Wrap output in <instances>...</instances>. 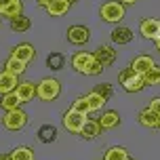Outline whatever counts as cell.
<instances>
[{
	"instance_id": "cell-1",
	"label": "cell",
	"mask_w": 160,
	"mask_h": 160,
	"mask_svg": "<svg viewBox=\"0 0 160 160\" xmlns=\"http://www.w3.org/2000/svg\"><path fill=\"white\" fill-rule=\"evenodd\" d=\"M118 82H120V87L124 88L127 93H139V91H143V88H145L143 74L135 72L131 65H128V68H124V70H120Z\"/></svg>"
},
{
	"instance_id": "cell-2",
	"label": "cell",
	"mask_w": 160,
	"mask_h": 160,
	"mask_svg": "<svg viewBox=\"0 0 160 160\" xmlns=\"http://www.w3.org/2000/svg\"><path fill=\"white\" fill-rule=\"evenodd\" d=\"M99 15L105 23H120L124 19V4L118 2V0H108V2L101 4Z\"/></svg>"
},
{
	"instance_id": "cell-3",
	"label": "cell",
	"mask_w": 160,
	"mask_h": 160,
	"mask_svg": "<svg viewBox=\"0 0 160 160\" xmlns=\"http://www.w3.org/2000/svg\"><path fill=\"white\" fill-rule=\"evenodd\" d=\"M61 93V84L57 78H42L36 84V97H40L42 101H55Z\"/></svg>"
},
{
	"instance_id": "cell-4",
	"label": "cell",
	"mask_w": 160,
	"mask_h": 160,
	"mask_svg": "<svg viewBox=\"0 0 160 160\" xmlns=\"http://www.w3.org/2000/svg\"><path fill=\"white\" fill-rule=\"evenodd\" d=\"M2 124L7 131H21V128L28 124V114L21 110V108H17V110H8L4 114V118H2Z\"/></svg>"
},
{
	"instance_id": "cell-5",
	"label": "cell",
	"mask_w": 160,
	"mask_h": 160,
	"mask_svg": "<svg viewBox=\"0 0 160 160\" xmlns=\"http://www.w3.org/2000/svg\"><path fill=\"white\" fill-rule=\"evenodd\" d=\"M93 61H95V55H93V53H87V51H78V53H74L72 59H70V63H72L74 70L78 74H84V76L88 74Z\"/></svg>"
},
{
	"instance_id": "cell-6",
	"label": "cell",
	"mask_w": 160,
	"mask_h": 160,
	"mask_svg": "<svg viewBox=\"0 0 160 160\" xmlns=\"http://www.w3.org/2000/svg\"><path fill=\"white\" fill-rule=\"evenodd\" d=\"M84 122H87V116H84V114H80V112H74L72 108L63 114V127L68 128L70 133H76V135H78Z\"/></svg>"
},
{
	"instance_id": "cell-7",
	"label": "cell",
	"mask_w": 160,
	"mask_h": 160,
	"mask_svg": "<svg viewBox=\"0 0 160 160\" xmlns=\"http://www.w3.org/2000/svg\"><path fill=\"white\" fill-rule=\"evenodd\" d=\"M139 34H141L145 40H158L160 38V19H152V17L141 19Z\"/></svg>"
},
{
	"instance_id": "cell-8",
	"label": "cell",
	"mask_w": 160,
	"mask_h": 160,
	"mask_svg": "<svg viewBox=\"0 0 160 160\" xmlns=\"http://www.w3.org/2000/svg\"><path fill=\"white\" fill-rule=\"evenodd\" d=\"M11 57H15L19 61H23V63H30V61L36 59V48L30 42H21V44L11 48Z\"/></svg>"
},
{
	"instance_id": "cell-9",
	"label": "cell",
	"mask_w": 160,
	"mask_h": 160,
	"mask_svg": "<svg viewBox=\"0 0 160 160\" xmlns=\"http://www.w3.org/2000/svg\"><path fill=\"white\" fill-rule=\"evenodd\" d=\"M65 36H68V42H72V44H87L91 38V32L84 25H72V28H68Z\"/></svg>"
},
{
	"instance_id": "cell-10",
	"label": "cell",
	"mask_w": 160,
	"mask_h": 160,
	"mask_svg": "<svg viewBox=\"0 0 160 160\" xmlns=\"http://www.w3.org/2000/svg\"><path fill=\"white\" fill-rule=\"evenodd\" d=\"M137 120H139V124H141V127H145V128H160V116L154 112L150 105H148V108H143V110L139 112Z\"/></svg>"
},
{
	"instance_id": "cell-11",
	"label": "cell",
	"mask_w": 160,
	"mask_h": 160,
	"mask_svg": "<svg viewBox=\"0 0 160 160\" xmlns=\"http://www.w3.org/2000/svg\"><path fill=\"white\" fill-rule=\"evenodd\" d=\"M93 55H95V59L103 65V68H108V65H112L114 61H116V51H114L112 44H101Z\"/></svg>"
},
{
	"instance_id": "cell-12",
	"label": "cell",
	"mask_w": 160,
	"mask_h": 160,
	"mask_svg": "<svg viewBox=\"0 0 160 160\" xmlns=\"http://www.w3.org/2000/svg\"><path fill=\"white\" fill-rule=\"evenodd\" d=\"M17 84H19V76H17V74H11V72H7V70L0 72V95L15 91Z\"/></svg>"
},
{
	"instance_id": "cell-13",
	"label": "cell",
	"mask_w": 160,
	"mask_h": 160,
	"mask_svg": "<svg viewBox=\"0 0 160 160\" xmlns=\"http://www.w3.org/2000/svg\"><path fill=\"white\" fill-rule=\"evenodd\" d=\"M82 139H87V141H91V139H95V137L101 135V124H99V120H91L87 118V122L82 124V128H80L78 133Z\"/></svg>"
},
{
	"instance_id": "cell-14",
	"label": "cell",
	"mask_w": 160,
	"mask_h": 160,
	"mask_svg": "<svg viewBox=\"0 0 160 160\" xmlns=\"http://www.w3.org/2000/svg\"><path fill=\"white\" fill-rule=\"evenodd\" d=\"M15 93L19 95L21 103H28V101H32L34 97H36V84H34L32 80L19 82V84H17V88H15Z\"/></svg>"
},
{
	"instance_id": "cell-15",
	"label": "cell",
	"mask_w": 160,
	"mask_h": 160,
	"mask_svg": "<svg viewBox=\"0 0 160 160\" xmlns=\"http://www.w3.org/2000/svg\"><path fill=\"white\" fill-rule=\"evenodd\" d=\"M133 30L127 28V25H116L112 32V42L114 44H128V42H133Z\"/></svg>"
},
{
	"instance_id": "cell-16",
	"label": "cell",
	"mask_w": 160,
	"mask_h": 160,
	"mask_svg": "<svg viewBox=\"0 0 160 160\" xmlns=\"http://www.w3.org/2000/svg\"><path fill=\"white\" fill-rule=\"evenodd\" d=\"M70 7H72L70 0H51L44 8H47L48 17H61V15H65V13L70 11Z\"/></svg>"
},
{
	"instance_id": "cell-17",
	"label": "cell",
	"mask_w": 160,
	"mask_h": 160,
	"mask_svg": "<svg viewBox=\"0 0 160 160\" xmlns=\"http://www.w3.org/2000/svg\"><path fill=\"white\" fill-rule=\"evenodd\" d=\"M154 59L150 55H137L133 61H131V68L135 70V72H139V74H145V72H150L154 68Z\"/></svg>"
},
{
	"instance_id": "cell-18",
	"label": "cell",
	"mask_w": 160,
	"mask_h": 160,
	"mask_svg": "<svg viewBox=\"0 0 160 160\" xmlns=\"http://www.w3.org/2000/svg\"><path fill=\"white\" fill-rule=\"evenodd\" d=\"M36 137H38L40 143H53V141H57V127H53V124H42L38 128Z\"/></svg>"
},
{
	"instance_id": "cell-19",
	"label": "cell",
	"mask_w": 160,
	"mask_h": 160,
	"mask_svg": "<svg viewBox=\"0 0 160 160\" xmlns=\"http://www.w3.org/2000/svg\"><path fill=\"white\" fill-rule=\"evenodd\" d=\"M0 105H2L4 112H8V110H17V108L21 105V99H19V95H17L15 91H11V93H4V95H2Z\"/></svg>"
},
{
	"instance_id": "cell-20",
	"label": "cell",
	"mask_w": 160,
	"mask_h": 160,
	"mask_svg": "<svg viewBox=\"0 0 160 160\" xmlns=\"http://www.w3.org/2000/svg\"><path fill=\"white\" fill-rule=\"evenodd\" d=\"M99 124H101V128H116L120 124V114L114 112V110H108V112L101 114Z\"/></svg>"
},
{
	"instance_id": "cell-21",
	"label": "cell",
	"mask_w": 160,
	"mask_h": 160,
	"mask_svg": "<svg viewBox=\"0 0 160 160\" xmlns=\"http://www.w3.org/2000/svg\"><path fill=\"white\" fill-rule=\"evenodd\" d=\"M32 28V21H30V17H23V15H19V17H13L11 19V30L17 34H23L28 32Z\"/></svg>"
},
{
	"instance_id": "cell-22",
	"label": "cell",
	"mask_w": 160,
	"mask_h": 160,
	"mask_svg": "<svg viewBox=\"0 0 160 160\" xmlns=\"http://www.w3.org/2000/svg\"><path fill=\"white\" fill-rule=\"evenodd\" d=\"M127 158H128V152H127V148H122V145L108 148V152L103 156V160H127Z\"/></svg>"
},
{
	"instance_id": "cell-23",
	"label": "cell",
	"mask_w": 160,
	"mask_h": 160,
	"mask_svg": "<svg viewBox=\"0 0 160 160\" xmlns=\"http://www.w3.org/2000/svg\"><path fill=\"white\" fill-rule=\"evenodd\" d=\"M87 97V101H88V108H91V112H97V110H101L105 103H108V99L105 97H101L99 93H95V91H91Z\"/></svg>"
},
{
	"instance_id": "cell-24",
	"label": "cell",
	"mask_w": 160,
	"mask_h": 160,
	"mask_svg": "<svg viewBox=\"0 0 160 160\" xmlns=\"http://www.w3.org/2000/svg\"><path fill=\"white\" fill-rule=\"evenodd\" d=\"M11 158L13 160H34V150L28 148V145H17L11 152Z\"/></svg>"
},
{
	"instance_id": "cell-25",
	"label": "cell",
	"mask_w": 160,
	"mask_h": 160,
	"mask_svg": "<svg viewBox=\"0 0 160 160\" xmlns=\"http://www.w3.org/2000/svg\"><path fill=\"white\" fill-rule=\"evenodd\" d=\"M25 65H28V63L19 61V59H15V57H8L7 63H4V70H7V72H11V74H17V76H21V74L25 72Z\"/></svg>"
},
{
	"instance_id": "cell-26",
	"label": "cell",
	"mask_w": 160,
	"mask_h": 160,
	"mask_svg": "<svg viewBox=\"0 0 160 160\" xmlns=\"http://www.w3.org/2000/svg\"><path fill=\"white\" fill-rule=\"evenodd\" d=\"M0 15H4V17H8V19H13V17H19V15H23V2L21 0H13L11 4H8Z\"/></svg>"
},
{
	"instance_id": "cell-27",
	"label": "cell",
	"mask_w": 160,
	"mask_h": 160,
	"mask_svg": "<svg viewBox=\"0 0 160 160\" xmlns=\"http://www.w3.org/2000/svg\"><path fill=\"white\" fill-rule=\"evenodd\" d=\"M47 65L51 70H61L65 65V55L63 53H51V55L47 57Z\"/></svg>"
},
{
	"instance_id": "cell-28",
	"label": "cell",
	"mask_w": 160,
	"mask_h": 160,
	"mask_svg": "<svg viewBox=\"0 0 160 160\" xmlns=\"http://www.w3.org/2000/svg\"><path fill=\"white\" fill-rule=\"evenodd\" d=\"M143 80H145V87H148V84H152V87L154 84H160V68L158 65H154L150 72H145Z\"/></svg>"
},
{
	"instance_id": "cell-29",
	"label": "cell",
	"mask_w": 160,
	"mask_h": 160,
	"mask_svg": "<svg viewBox=\"0 0 160 160\" xmlns=\"http://www.w3.org/2000/svg\"><path fill=\"white\" fill-rule=\"evenodd\" d=\"M72 110H74V112L84 114V116H88V112H91V108H88L87 97H76V99H74V103H72Z\"/></svg>"
},
{
	"instance_id": "cell-30",
	"label": "cell",
	"mask_w": 160,
	"mask_h": 160,
	"mask_svg": "<svg viewBox=\"0 0 160 160\" xmlns=\"http://www.w3.org/2000/svg\"><path fill=\"white\" fill-rule=\"evenodd\" d=\"M95 93H99L101 97H105V99H110V97L114 95V88H112V84H108V82H103V84H97L95 88H93Z\"/></svg>"
},
{
	"instance_id": "cell-31",
	"label": "cell",
	"mask_w": 160,
	"mask_h": 160,
	"mask_svg": "<svg viewBox=\"0 0 160 160\" xmlns=\"http://www.w3.org/2000/svg\"><path fill=\"white\" fill-rule=\"evenodd\" d=\"M150 108H152L154 112L160 116V97H156V99H152V103H150Z\"/></svg>"
},
{
	"instance_id": "cell-32",
	"label": "cell",
	"mask_w": 160,
	"mask_h": 160,
	"mask_svg": "<svg viewBox=\"0 0 160 160\" xmlns=\"http://www.w3.org/2000/svg\"><path fill=\"white\" fill-rule=\"evenodd\" d=\"M11 2H13V0H0V13H2V11H4V8H7Z\"/></svg>"
},
{
	"instance_id": "cell-33",
	"label": "cell",
	"mask_w": 160,
	"mask_h": 160,
	"mask_svg": "<svg viewBox=\"0 0 160 160\" xmlns=\"http://www.w3.org/2000/svg\"><path fill=\"white\" fill-rule=\"evenodd\" d=\"M0 160H13V158H11V154H0Z\"/></svg>"
},
{
	"instance_id": "cell-34",
	"label": "cell",
	"mask_w": 160,
	"mask_h": 160,
	"mask_svg": "<svg viewBox=\"0 0 160 160\" xmlns=\"http://www.w3.org/2000/svg\"><path fill=\"white\" fill-rule=\"evenodd\" d=\"M36 2H38L40 7H47V4H48V2H51V0H36Z\"/></svg>"
},
{
	"instance_id": "cell-35",
	"label": "cell",
	"mask_w": 160,
	"mask_h": 160,
	"mask_svg": "<svg viewBox=\"0 0 160 160\" xmlns=\"http://www.w3.org/2000/svg\"><path fill=\"white\" fill-rule=\"evenodd\" d=\"M118 2H122V4H135L137 0H118Z\"/></svg>"
},
{
	"instance_id": "cell-36",
	"label": "cell",
	"mask_w": 160,
	"mask_h": 160,
	"mask_svg": "<svg viewBox=\"0 0 160 160\" xmlns=\"http://www.w3.org/2000/svg\"><path fill=\"white\" fill-rule=\"evenodd\" d=\"M154 42H156V51H158V55H160V38H158V40H154Z\"/></svg>"
},
{
	"instance_id": "cell-37",
	"label": "cell",
	"mask_w": 160,
	"mask_h": 160,
	"mask_svg": "<svg viewBox=\"0 0 160 160\" xmlns=\"http://www.w3.org/2000/svg\"><path fill=\"white\" fill-rule=\"evenodd\" d=\"M127 160H135V158H127Z\"/></svg>"
},
{
	"instance_id": "cell-38",
	"label": "cell",
	"mask_w": 160,
	"mask_h": 160,
	"mask_svg": "<svg viewBox=\"0 0 160 160\" xmlns=\"http://www.w3.org/2000/svg\"><path fill=\"white\" fill-rule=\"evenodd\" d=\"M70 2H76V0H70Z\"/></svg>"
}]
</instances>
